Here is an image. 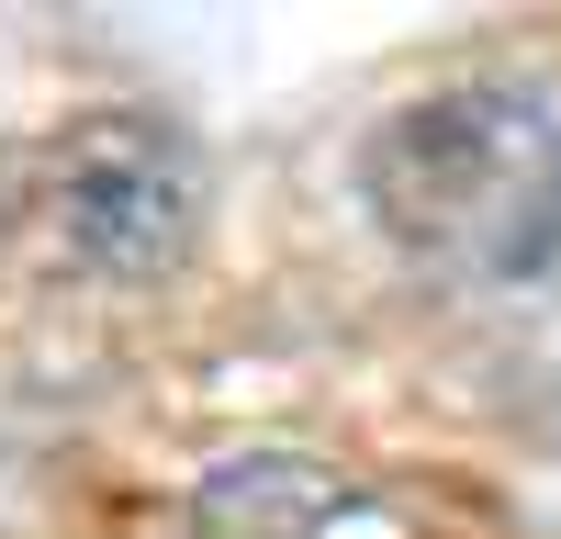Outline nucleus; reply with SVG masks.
Masks as SVG:
<instances>
[{
	"instance_id": "1",
	"label": "nucleus",
	"mask_w": 561,
	"mask_h": 539,
	"mask_svg": "<svg viewBox=\"0 0 561 539\" xmlns=\"http://www.w3.org/2000/svg\"><path fill=\"white\" fill-rule=\"evenodd\" d=\"M370 203L415 248L483 237L494 270H539L561 248V124L494 79L438 90L370 135Z\"/></svg>"
},
{
	"instance_id": "2",
	"label": "nucleus",
	"mask_w": 561,
	"mask_h": 539,
	"mask_svg": "<svg viewBox=\"0 0 561 539\" xmlns=\"http://www.w3.org/2000/svg\"><path fill=\"white\" fill-rule=\"evenodd\" d=\"M203 237V158L158 113H79L23 158V248L79 282H169Z\"/></svg>"
},
{
	"instance_id": "3",
	"label": "nucleus",
	"mask_w": 561,
	"mask_h": 539,
	"mask_svg": "<svg viewBox=\"0 0 561 539\" xmlns=\"http://www.w3.org/2000/svg\"><path fill=\"white\" fill-rule=\"evenodd\" d=\"M203 539H325L348 517V472L314 449H225L192 483Z\"/></svg>"
}]
</instances>
